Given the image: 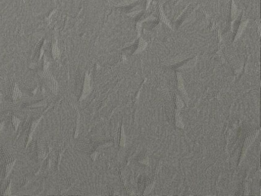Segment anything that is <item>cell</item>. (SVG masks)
<instances>
[{"label": "cell", "mask_w": 261, "mask_h": 196, "mask_svg": "<svg viewBox=\"0 0 261 196\" xmlns=\"http://www.w3.org/2000/svg\"><path fill=\"white\" fill-rule=\"evenodd\" d=\"M43 117H44V114L41 115L39 118L36 119V120L32 121V124H31L30 130H29V132H28V141H27L25 147H28V144H29L31 140H32V134H33L34 132L36 131V128H37L39 123L41 122V120L43 118Z\"/></svg>", "instance_id": "obj_1"}, {"label": "cell", "mask_w": 261, "mask_h": 196, "mask_svg": "<svg viewBox=\"0 0 261 196\" xmlns=\"http://www.w3.org/2000/svg\"><path fill=\"white\" fill-rule=\"evenodd\" d=\"M90 90V75H89L88 73H87L85 78V83H84L83 93L81 95V99H84L88 95Z\"/></svg>", "instance_id": "obj_2"}, {"label": "cell", "mask_w": 261, "mask_h": 196, "mask_svg": "<svg viewBox=\"0 0 261 196\" xmlns=\"http://www.w3.org/2000/svg\"><path fill=\"white\" fill-rule=\"evenodd\" d=\"M16 162V159H14V160L10 161V162H9V163L6 164V167H5V175H4L5 178H7V177L9 176V174H11V172H12V170H13Z\"/></svg>", "instance_id": "obj_3"}, {"label": "cell", "mask_w": 261, "mask_h": 196, "mask_svg": "<svg viewBox=\"0 0 261 196\" xmlns=\"http://www.w3.org/2000/svg\"><path fill=\"white\" fill-rule=\"evenodd\" d=\"M22 95V94L21 90H20V88H19L18 86H17V85H16V84H15L14 88H13V100H14V101H16V100H17L18 99V98H20V97H21Z\"/></svg>", "instance_id": "obj_4"}, {"label": "cell", "mask_w": 261, "mask_h": 196, "mask_svg": "<svg viewBox=\"0 0 261 196\" xmlns=\"http://www.w3.org/2000/svg\"><path fill=\"white\" fill-rule=\"evenodd\" d=\"M51 53L53 55L54 58L56 59L58 57H59L60 55V51H59V47L57 45L56 43H54L51 47Z\"/></svg>", "instance_id": "obj_5"}, {"label": "cell", "mask_w": 261, "mask_h": 196, "mask_svg": "<svg viewBox=\"0 0 261 196\" xmlns=\"http://www.w3.org/2000/svg\"><path fill=\"white\" fill-rule=\"evenodd\" d=\"M78 115H77L76 120V128H75V133H74V138L78 137V132H79L80 124H81V115H80L79 111H77Z\"/></svg>", "instance_id": "obj_6"}, {"label": "cell", "mask_w": 261, "mask_h": 196, "mask_svg": "<svg viewBox=\"0 0 261 196\" xmlns=\"http://www.w3.org/2000/svg\"><path fill=\"white\" fill-rule=\"evenodd\" d=\"M47 105V101H39V102L36 103V104H32V105H25V107H29V108H37V107L45 106Z\"/></svg>", "instance_id": "obj_7"}, {"label": "cell", "mask_w": 261, "mask_h": 196, "mask_svg": "<svg viewBox=\"0 0 261 196\" xmlns=\"http://www.w3.org/2000/svg\"><path fill=\"white\" fill-rule=\"evenodd\" d=\"M13 126H14L15 131H17V130H18L19 126H20V120L19 118H17V117H16V116H13Z\"/></svg>", "instance_id": "obj_8"}, {"label": "cell", "mask_w": 261, "mask_h": 196, "mask_svg": "<svg viewBox=\"0 0 261 196\" xmlns=\"http://www.w3.org/2000/svg\"><path fill=\"white\" fill-rule=\"evenodd\" d=\"M11 182H9V185H8V187L5 189V193H3L4 196H11L12 193H11Z\"/></svg>", "instance_id": "obj_9"}, {"label": "cell", "mask_w": 261, "mask_h": 196, "mask_svg": "<svg viewBox=\"0 0 261 196\" xmlns=\"http://www.w3.org/2000/svg\"><path fill=\"white\" fill-rule=\"evenodd\" d=\"M176 102L177 105H178V108H182V107L183 106V105H182V101H181L179 98H178V97H177L176 98Z\"/></svg>", "instance_id": "obj_10"}, {"label": "cell", "mask_w": 261, "mask_h": 196, "mask_svg": "<svg viewBox=\"0 0 261 196\" xmlns=\"http://www.w3.org/2000/svg\"><path fill=\"white\" fill-rule=\"evenodd\" d=\"M97 156H98V153H97V152H94V153L91 155L92 159H94V160H95V159H97Z\"/></svg>", "instance_id": "obj_11"}, {"label": "cell", "mask_w": 261, "mask_h": 196, "mask_svg": "<svg viewBox=\"0 0 261 196\" xmlns=\"http://www.w3.org/2000/svg\"><path fill=\"white\" fill-rule=\"evenodd\" d=\"M4 122H1L0 123V133H1V132H2V129H3L4 128Z\"/></svg>", "instance_id": "obj_12"}, {"label": "cell", "mask_w": 261, "mask_h": 196, "mask_svg": "<svg viewBox=\"0 0 261 196\" xmlns=\"http://www.w3.org/2000/svg\"><path fill=\"white\" fill-rule=\"evenodd\" d=\"M0 105H1V95H0Z\"/></svg>", "instance_id": "obj_13"}]
</instances>
